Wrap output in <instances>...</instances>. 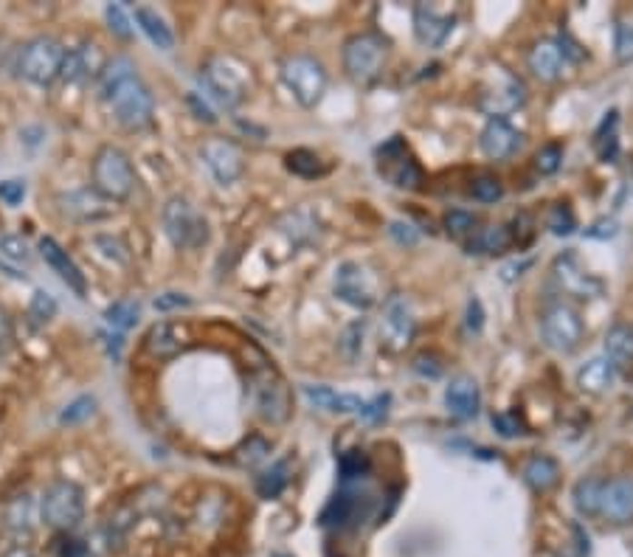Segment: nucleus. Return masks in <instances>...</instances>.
<instances>
[{
  "mask_svg": "<svg viewBox=\"0 0 633 557\" xmlns=\"http://www.w3.org/2000/svg\"><path fill=\"white\" fill-rule=\"evenodd\" d=\"M40 515L45 526H51L54 532L71 535L84 518V492L76 482L60 479L51 482L43 492L40 502Z\"/></svg>",
  "mask_w": 633,
  "mask_h": 557,
  "instance_id": "obj_3",
  "label": "nucleus"
},
{
  "mask_svg": "<svg viewBox=\"0 0 633 557\" xmlns=\"http://www.w3.org/2000/svg\"><path fill=\"white\" fill-rule=\"evenodd\" d=\"M189 104L194 107V113H197V119H206V122H217V115H214V113H212V110H209L206 104H200L194 94L189 96Z\"/></svg>",
  "mask_w": 633,
  "mask_h": 557,
  "instance_id": "obj_59",
  "label": "nucleus"
},
{
  "mask_svg": "<svg viewBox=\"0 0 633 557\" xmlns=\"http://www.w3.org/2000/svg\"><path fill=\"white\" fill-rule=\"evenodd\" d=\"M558 48H560V54H563V60L569 56L571 63H580L583 60V51H580V45L574 43L569 35H560V40H558Z\"/></svg>",
  "mask_w": 633,
  "mask_h": 557,
  "instance_id": "obj_56",
  "label": "nucleus"
},
{
  "mask_svg": "<svg viewBox=\"0 0 633 557\" xmlns=\"http://www.w3.org/2000/svg\"><path fill=\"white\" fill-rule=\"evenodd\" d=\"M287 169L299 178H319V174L327 172V166L321 164V158L315 155L312 150H293L287 153Z\"/></svg>",
  "mask_w": 633,
  "mask_h": 557,
  "instance_id": "obj_37",
  "label": "nucleus"
},
{
  "mask_svg": "<svg viewBox=\"0 0 633 557\" xmlns=\"http://www.w3.org/2000/svg\"><path fill=\"white\" fill-rule=\"evenodd\" d=\"M614 234H617L614 223H599L588 231V237H614Z\"/></svg>",
  "mask_w": 633,
  "mask_h": 557,
  "instance_id": "obj_60",
  "label": "nucleus"
},
{
  "mask_svg": "<svg viewBox=\"0 0 633 557\" xmlns=\"http://www.w3.org/2000/svg\"><path fill=\"white\" fill-rule=\"evenodd\" d=\"M104 15H107V23H110V32L116 35V37H122V40H130L133 37V28H130V20H127V15L122 12V6H107L104 9Z\"/></svg>",
  "mask_w": 633,
  "mask_h": 557,
  "instance_id": "obj_44",
  "label": "nucleus"
},
{
  "mask_svg": "<svg viewBox=\"0 0 633 557\" xmlns=\"http://www.w3.org/2000/svg\"><path fill=\"white\" fill-rule=\"evenodd\" d=\"M23 197H25L23 181H0V200H4L6 206H17V203H23Z\"/></svg>",
  "mask_w": 633,
  "mask_h": 557,
  "instance_id": "obj_49",
  "label": "nucleus"
},
{
  "mask_svg": "<svg viewBox=\"0 0 633 557\" xmlns=\"http://www.w3.org/2000/svg\"><path fill=\"white\" fill-rule=\"evenodd\" d=\"M414 369L422 374V377H430V380H437L442 374V363L434 358V355H417L414 358Z\"/></svg>",
  "mask_w": 633,
  "mask_h": 557,
  "instance_id": "obj_52",
  "label": "nucleus"
},
{
  "mask_svg": "<svg viewBox=\"0 0 633 557\" xmlns=\"http://www.w3.org/2000/svg\"><path fill=\"white\" fill-rule=\"evenodd\" d=\"M282 79L293 91L296 102L304 107H315L327 91V74L321 63H315L312 56H304V54L287 56L282 63Z\"/></svg>",
  "mask_w": 633,
  "mask_h": 557,
  "instance_id": "obj_8",
  "label": "nucleus"
},
{
  "mask_svg": "<svg viewBox=\"0 0 633 557\" xmlns=\"http://www.w3.org/2000/svg\"><path fill=\"white\" fill-rule=\"evenodd\" d=\"M371 510V502L366 495H358V492H350L343 490L338 492L332 502L327 504L324 515H321V523L324 526H338V530H343V526H352L358 523L361 518H366Z\"/></svg>",
  "mask_w": 633,
  "mask_h": 557,
  "instance_id": "obj_20",
  "label": "nucleus"
},
{
  "mask_svg": "<svg viewBox=\"0 0 633 557\" xmlns=\"http://www.w3.org/2000/svg\"><path fill=\"white\" fill-rule=\"evenodd\" d=\"M484 324V313H481V302L479 299H470L468 302V330L479 333Z\"/></svg>",
  "mask_w": 633,
  "mask_h": 557,
  "instance_id": "obj_58",
  "label": "nucleus"
},
{
  "mask_svg": "<svg viewBox=\"0 0 633 557\" xmlns=\"http://www.w3.org/2000/svg\"><path fill=\"white\" fill-rule=\"evenodd\" d=\"M0 251H4L15 262H25L28 259V245L20 243L17 237H4V240H0Z\"/></svg>",
  "mask_w": 633,
  "mask_h": 557,
  "instance_id": "obj_53",
  "label": "nucleus"
},
{
  "mask_svg": "<svg viewBox=\"0 0 633 557\" xmlns=\"http://www.w3.org/2000/svg\"><path fill=\"white\" fill-rule=\"evenodd\" d=\"M476 228V217L470 212H462V209H453L445 214V231L450 234V237L456 240H465L468 234H473Z\"/></svg>",
  "mask_w": 633,
  "mask_h": 557,
  "instance_id": "obj_40",
  "label": "nucleus"
},
{
  "mask_svg": "<svg viewBox=\"0 0 633 557\" xmlns=\"http://www.w3.org/2000/svg\"><path fill=\"white\" fill-rule=\"evenodd\" d=\"M287 482H291V476H287V462H279V464L271 467V471H265L262 476H256V492H259V498L271 502V498L282 495Z\"/></svg>",
  "mask_w": 633,
  "mask_h": 557,
  "instance_id": "obj_35",
  "label": "nucleus"
},
{
  "mask_svg": "<svg viewBox=\"0 0 633 557\" xmlns=\"http://www.w3.org/2000/svg\"><path fill=\"white\" fill-rule=\"evenodd\" d=\"M56 557H94V554H91V546L84 541L63 535L60 541H56Z\"/></svg>",
  "mask_w": 633,
  "mask_h": 557,
  "instance_id": "obj_47",
  "label": "nucleus"
},
{
  "mask_svg": "<svg viewBox=\"0 0 633 557\" xmlns=\"http://www.w3.org/2000/svg\"><path fill=\"white\" fill-rule=\"evenodd\" d=\"M512 243V234L507 225H490L476 234V240L470 245V254H501Z\"/></svg>",
  "mask_w": 633,
  "mask_h": 557,
  "instance_id": "obj_34",
  "label": "nucleus"
},
{
  "mask_svg": "<svg viewBox=\"0 0 633 557\" xmlns=\"http://www.w3.org/2000/svg\"><path fill=\"white\" fill-rule=\"evenodd\" d=\"M94 412H96V400L84 394V397H76V400L65 408V412L60 414V423H63V425H79V423L88 420Z\"/></svg>",
  "mask_w": 633,
  "mask_h": 557,
  "instance_id": "obj_39",
  "label": "nucleus"
},
{
  "mask_svg": "<svg viewBox=\"0 0 633 557\" xmlns=\"http://www.w3.org/2000/svg\"><path fill=\"white\" fill-rule=\"evenodd\" d=\"M453 23L456 17L450 12L430 4H420L414 12V32L422 45H440L453 32Z\"/></svg>",
  "mask_w": 633,
  "mask_h": 557,
  "instance_id": "obj_19",
  "label": "nucleus"
},
{
  "mask_svg": "<svg viewBox=\"0 0 633 557\" xmlns=\"http://www.w3.org/2000/svg\"><path fill=\"white\" fill-rule=\"evenodd\" d=\"M386 63V43L378 35H355L343 45V68L355 82L378 79Z\"/></svg>",
  "mask_w": 633,
  "mask_h": 557,
  "instance_id": "obj_10",
  "label": "nucleus"
},
{
  "mask_svg": "<svg viewBox=\"0 0 633 557\" xmlns=\"http://www.w3.org/2000/svg\"><path fill=\"white\" fill-rule=\"evenodd\" d=\"M552 274H555L558 284L566 293H571V296H578V299H591V296H597L599 287H602L597 279H591L588 274H583V268L578 265V259H574L571 254H563V256L555 259Z\"/></svg>",
  "mask_w": 633,
  "mask_h": 557,
  "instance_id": "obj_22",
  "label": "nucleus"
},
{
  "mask_svg": "<svg viewBox=\"0 0 633 557\" xmlns=\"http://www.w3.org/2000/svg\"><path fill=\"white\" fill-rule=\"evenodd\" d=\"M617 60L630 63L633 60V23L617 25Z\"/></svg>",
  "mask_w": 633,
  "mask_h": 557,
  "instance_id": "obj_46",
  "label": "nucleus"
},
{
  "mask_svg": "<svg viewBox=\"0 0 633 557\" xmlns=\"http://www.w3.org/2000/svg\"><path fill=\"white\" fill-rule=\"evenodd\" d=\"M135 23L141 25V32L153 40V45H158L161 51L175 48V35H172V28L166 25V20L158 12H153L147 6H138L135 9Z\"/></svg>",
  "mask_w": 633,
  "mask_h": 557,
  "instance_id": "obj_29",
  "label": "nucleus"
},
{
  "mask_svg": "<svg viewBox=\"0 0 633 557\" xmlns=\"http://www.w3.org/2000/svg\"><path fill=\"white\" fill-rule=\"evenodd\" d=\"M338 467H341V479L343 482H352V479H361L369 471V459H366L363 451H350V453L341 456Z\"/></svg>",
  "mask_w": 633,
  "mask_h": 557,
  "instance_id": "obj_41",
  "label": "nucleus"
},
{
  "mask_svg": "<svg viewBox=\"0 0 633 557\" xmlns=\"http://www.w3.org/2000/svg\"><path fill=\"white\" fill-rule=\"evenodd\" d=\"M335 296L352 307L366 310L378 302L375 279H371V274L363 265H358V262H343L335 271Z\"/></svg>",
  "mask_w": 633,
  "mask_h": 557,
  "instance_id": "obj_14",
  "label": "nucleus"
},
{
  "mask_svg": "<svg viewBox=\"0 0 633 557\" xmlns=\"http://www.w3.org/2000/svg\"><path fill=\"white\" fill-rule=\"evenodd\" d=\"M143 346H147V352L155 361L178 358L181 352L192 346V327L186 321H158V324L150 327L147 338H143Z\"/></svg>",
  "mask_w": 633,
  "mask_h": 557,
  "instance_id": "obj_15",
  "label": "nucleus"
},
{
  "mask_svg": "<svg viewBox=\"0 0 633 557\" xmlns=\"http://www.w3.org/2000/svg\"><path fill=\"white\" fill-rule=\"evenodd\" d=\"M524 268H529V259H524V262H515V265H507L504 268V279H515V276H521V271Z\"/></svg>",
  "mask_w": 633,
  "mask_h": 557,
  "instance_id": "obj_61",
  "label": "nucleus"
},
{
  "mask_svg": "<svg viewBox=\"0 0 633 557\" xmlns=\"http://www.w3.org/2000/svg\"><path fill=\"white\" fill-rule=\"evenodd\" d=\"M378 169H381L383 178L397 189H417L422 184V172L400 138H391L389 144H383L378 150Z\"/></svg>",
  "mask_w": 633,
  "mask_h": 557,
  "instance_id": "obj_12",
  "label": "nucleus"
},
{
  "mask_svg": "<svg viewBox=\"0 0 633 557\" xmlns=\"http://www.w3.org/2000/svg\"><path fill=\"white\" fill-rule=\"evenodd\" d=\"M543 338H546V346L555 349V352L578 349V343L583 338L580 315L574 313L571 307H566V304L549 307L543 315Z\"/></svg>",
  "mask_w": 633,
  "mask_h": 557,
  "instance_id": "obj_13",
  "label": "nucleus"
},
{
  "mask_svg": "<svg viewBox=\"0 0 633 557\" xmlns=\"http://www.w3.org/2000/svg\"><path fill=\"white\" fill-rule=\"evenodd\" d=\"M138 315H141V307L135 299H119V302H113L107 310H104V321L107 324L116 330L119 335L133 330L138 324Z\"/></svg>",
  "mask_w": 633,
  "mask_h": 557,
  "instance_id": "obj_33",
  "label": "nucleus"
},
{
  "mask_svg": "<svg viewBox=\"0 0 633 557\" xmlns=\"http://www.w3.org/2000/svg\"><path fill=\"white\" fill-rule=\"evenodd\" d=\"M363 335V321H355L352 327H347V333H343V341H341V346H343V352H347L350 358H355L358 355V349H361V338Z\"/></svg>",
  "mask_w": 633,
  "mask_h": 557,
  "instance_id": "obj_51",
  "label": "nucleus"
},
{
  "mask_svg": "<svg viewBox=\"0 0 633 557\" xmlns=\"http://www.w3.org/2000/svg\"><path fill=\"white\" fill-rule=\"evenodd\" d=\"M493 425L501 436H515V433H521V423H518L515 414H493Z\"/></svg>",
  "mask_w": 633,
  "mask_h": 557,
  "instance_id": "obj_54",
  "label": "nucleus"
},
{
  "mask_svg": "<svg viewBox=\"0 0 633 557\" xmlns=\"http://www.w3.org/2000/svg\"><path fill=\"white\" fill-rule=\"evenodd\" d=\"M617 369L611 366L608 358H591L580 372H578V386L588 394H602L614 386Z\"/></svg>",
  "mask_w": 633,
  "mask_h": 557,
  "instance_id": "obj_28",
  "label": "nucleus"
},
{
  "mask_svg": "<svg viewBox=\"0 0 633 557\" xmlns=\"http://www.w3.org/2000/svg\"><path fill=\"white\" fill-rule=\"evenodd\" d=\"M4 557H37V554H35L32 549H28V546H20V543H17V546L6 549V552H4Z\"/></svg>",
  "mask_w": 633,
  "mask_h": 557,
  "instance_id": "obj_62",
  "label": "nucleus"
},
{
  "mask_svg": "<svg viewBox=\"0 0 633 557\" xmlns=\"http://www.w3.org/2000/svg\"><path fill=\"white\" fill-rule=\"evenodd\" d=\"M414 327L417 321L411 302L406 296H391L381 318V346H386L389 352H402L414 338Z\"/></svg>",
  "mask_w": 633,
  "mask_h": 557,
  "instance_id": "obj_11",
  "label": "nucleus"
},
{
  "mask_svg": "<svg viewBox=\"0 0 633 557\" xmlns=\"http://www.w3.org/2000/svg\"><path fill=\"white\" fill-rule=\"evenodd\" d=\"M153 304L161 313H172V310H181V307H192V299L183 296V293H163V296H158Z\"/></svg>",
  "mask_w": 633,
  "mask_h": 557,
  "instance_id": "obj_50",
  "label": "nucleus"
},
{
  "mask_svg": "<svg viewBox=\"0 0 633 557\" xmlns=\"http://www.w3.org/2000/svg\"><path fill=\"white\" fill-rule=\"evenodd\" d=\"M560 161H563V150H560L558 144H546V146H540L538 155H535V166H538V172H540V174H552V172H558Z\"/></svg>",
  "mask_w": 633,
  "mask_h": 557,
  "instance_id": "obj_43",
  "label": "nucleus"
},
{
  "mask_svg": "<svg viewBox=\"0 0 633 557\" xmlns=\"http://www.w3.org/2000/svg\"><path fill=\"white\" fill-rule=\"evenodd\" d=\"M200 155H203L206 166L212 169V174L220 184H234L242 174V169H245L240 146L234 141H228V138L203 141V146H200Z\"/></svg>",
  "mask_w": 633,
  "mask_h": 557,
  "instance_id": "obj_16",
  "label": "nucleus"
},
{
  "mask_svg": "<svg viewBox=\"0 0 633 557\" xmlns=\"http://www.w3.org/2000/svg\"><path fill=\"white\" fill-rule=\"evenodd\" d=\"M91 181L94 192L104 200H127L135 189V169L124 150L113 144H104L96 150L91 161Z\"/></svg>",
  "mask_w": 633,
  "mask_h": 557,
  "instance_id": "obj_2",
  "label": "nucleus"
},
{
  "mask_svg": "<svg viewBox=\"0 0 633 557\" xmlns=\"http://www.w3.org/2000/svg\"><path fill=\"white\" fill-rule=\"evenodd\" d=\"M268 453H271V445L265 443V439H262V436H251L248 443H242V445L234 451V459H237V464H242V467H253V464L262 462Z\"/></svg>",
  "mask_w": 633,
  "mask_h": 557,
  "instance_id": "obj_38",
  "label": "nucleus"
},
{
  "mask_svg": "<svg viewBox=\"0 0 633 557\" xmlns=\"http://www.w3.org/2000/svg\"><path fill=\"white\" fill-rule=\"evenodd\" d=\"M60 212L71 220H104L113 214V206L110 200H104L102 194L91 192V189H79V192H71V194H63L60 197Z\"/></svg>",
  "mask_w": 633,
  "mask_h": 557,
  "instance_id": "obj_21",
  "label": "nucleus"
},
{
  "mask_svg": "<svg viewBox=\"0 0 633 557\" xmlns=\"http://www.w3.org/2000/svg\"><path fill=\"white\" fill-rule=\"evenodd\" d=\"M558 476H560V471H558L555 459H549V456H532L524 464V482L538 492L552 490L558 484Z\"/></svg>",
  "mask_w": 633,
  "mask_h": 557,
  "instance_id": "obj_31",
  "label": "nucleus"
},
{
  "mask_svg": "<svg viewBox=\"0 0 633 557\" xmlns=\"http://www.w3.org/2000/svg\"><path fill=\"white\" fill-rule=\"evenodd\" d=\"M161 220L169 243L175 248L194 251L209 243V223L186 197H169L161 212Z\"/></svg>",
  "mask_w": 633,
  "mask_h": 557,
  "instance_id": "obj_4",
  "label": "nucleus"
},
{
  "mask_svg": "<svg viewBox=\"0 0 633 557\" xmlns=\"http://www.w3.org/2000/svg\"><path fill=\"white\" fill-rule=\"evenodd\" d=\"M518 141H521V135H518L504 119H490L481 133V150L487 158L501 161V158H509L515 153Z\"/></svg>",
  "mask_w": 633,
  "mask_h": 557,
  "instance_id": "obj_25",
  "label": "nucleus"
},
{
  "mask_svg": "<svg viewBox=\"0 0 633 557\" xmlns=\"http://www.w3.org/2000/svg\"><path fill=\"white\" fill-rule=\"evenodd\" d=\"M389 231H391V237H394L397 243H406V245H414V243H417V231H414L411 225L391 223V225H389Z\"/></svg>",
  "mask_w": 633,
  "mask_h": 557,
  "instance_id": "obj_57",
  "label": "nucleus"
},
{
  "mask_svg": "<svg viewBox=\"0 0 633 557\" xmlns=\"http://www.w3.org/2000/svg\"><path fill=\"white\" fill-rule=\"evenodd\" d=\"M40 254H43V259L48 262V268L60 276L79 299H84V293H88V282H84V274L79 271V265L76 262L68 256V251L56 243V240H51V237H43L40 240Z\"/></svg>",
  "mask_w": 633,
  "mask_h": 557,
  "instance_id": "obj_18",
  "label": "nucleus"
},
{
  "mask_svg": "<svg viewBox=\"0 0 633 557\" xmlns=\"http://www.w3.org/2000/svg\"><path fill=\"white\" fill-rule=\"evenodd\" d=\"M473 197L479 200V203H496V200H501V194H504V189H501V184L496 181V178H479L476 184H473Z\"/></svg>",
  "mask_w": 633,
  "mask_h": 557,
  "instance_id": "obj_45",
  "label": "nucleus"
},
{
  "mask_svg": "<svg viewBox=\"0 0 633 557\" xmlns=\"http://www.w3.org/2000/svg\"><path fill=\"white\" fill-rule=\"evenodd\" d=\"M599 479H583L574 484V507L580 515H599Z\"/></svg>",
  "mask_w": 633,
  "mask_h": 557,
  "instance_id": "obj_36",
  "label": "nucleus"
},
{
  "mask_svg": "<svg viewBox=\"0 0 633 557\" xmlns=\"http://www.w3.org/2000/svg\"><path fill=\"white\" fill-rule=\"evenodd\" d=\"M99 91L122 127L141 130L153 122L155 99L150 94V87L135 74V65L127 56H113V60H107L99 76Z\"/></svg>",
  "mask_w": 633,
  "mask_h": 557,
  "instance_id": "obj_1",
  "label": "nucleus"
},
{
  "mask_svg": "<svg viewBox=\"0 0 633 557\" xmlns=\"http://www.w3.org/2000/svg\"><path fill=\"white\" fill-rule=\"evenodd\" d=\"M107 60L104 54L96 43H84L74 51H68V60H65V68H63V76L71 79V82H91V79H99L102 71H104Z\"/></svg>",
  "mask_w": 633,
  "mask_h": 557,
  "instance_id": "obj_23",
  "label": "nucleus"
},
{
  "mask_svg": "<svg viewBox=\"0 0 633 557\" xmlns=\"http://www.w3.org/2000/svg\"><path fill=\"white\" fill-rule=\"evenodd\" d=\"M28 315H32L37 324H48V321L56 315V302L48 296L45 290H37L35 293V299H32V304H28Z\"/></svg>",
  "mask_w": 633,
  "mask_h": 557,
  "instance_id": "obj_42",
  "label": "nucleus"
},
{
  "mask_svg": "<svg viewBox=\"0 0 633 557\" xmlns=\"http://www.w3.org/2000/svg\"><path fill=\"white\" fill-rule=\"evenodd\" d=\"M599 515L611 523H633V479L617 476L599 487Z\"/></svg>",
  "mask_w": 633,
  "mask_h": 557,
  "instance_id": "obj_17",
  "label": "nucleus"
},
{
  "mask_svg": "<svg viewBox=\"0 0 633 557\" xmlns=\"http://www.w3.org/2000/svg\"><path fill=\"white\" fill-rule=\"evenodd\" d=\"M304 394L310 403H315L319 408H327V412H335V414H361L363 412V400L355 394H338L327 386H304Z\"/></svg>",
  "mask_w": 633,
  "mask_h": 557,
  "instance_id": "obj_27",
  "label": "nucleus"
},
{
  "mask_svg": "<svg viewBox=\"0 0 633 557\" xmlns=\"http://www.w3.org/2000/svg\"><path fill=\"white\" fill-rule=\"evenodd\" d=\"M65 60H68V48L54 40V37H35L28 40L20 51V74L35 82L40 87H48L54 85L56 79L63 76V68H65Z\"/></svg>",
  "mask_w": 633,
  "mask_h": 557,
  "instance_id": "obj_5",
  "label": "nucleus"
},
{
  "mask_svg": "<svg viewBox=\"0 0 633 557\" xmlns=\"http://www.w3.org/2000/svg\"><path fill=\"white\" fill-rule=\"evenodd\" d=\"M32 498H28L25 492L23 495H15L12 502L4 507V523H6V530L15 532V535H23L32 530Z\"/></svg>",
  "mask_w": 633,
  "mask_h": 557,
  "instance_id": "obj_32",
  "label": "nucleus"
},
{
  "mask_svg": "<svg viewBox=\"0 0 633 557\" xmlns=\"http://www.w3.org/2000/svg\"><path fill=\"white\" fill-rule=\"evenodd\" d=\"M606 358L614 369L633 363V330L628 324H617L606 335Z\"/></svg>",
  "mask_w": 633,
  "mask_h": 557,
  "instance_id": "obj_30",
  "label": "nucleus"
},
{
  "mask_svg": "<svg viewBox=\"0 0 633 557\" xmlns=\"http://www.w3.org/2000/svg\"><path fill=\"white\" fill-rule=\"evenodd\" d=\"M251 397L259 417H265L268 423H284L291 414V389L271 366H259L251 372Z\"/></svg>",
  "mask_w": 633,
  "mask_h": 557,
  "instance_id": "obj_7",
  "label": "nucleus"
},
{
  "mask_svg": "<svg viewBox=\"0 0 633 557\" xmlns=\"http://www.w3.org/2000/svg\"><path fill=\"white\" fill-rule=\"evenodd\" d=\"M0 341H4V338H0ZM0 352H4V343H0Z\"/></svg>",
  "mask_w": 633,
  "mask_h": 557,
  "instance_id": "obj_63",
  "label": "nucleus"
},
{
  "mask_svg": "<svg viewBox=\"0 0 633 557\" xmlns=\"http://www.w3.org/2000/svg\"><path fill=\"white\" fill-rule=\"evenodd\" d=\"M386 405H389V397L383 394V397H378V400H371V403H363V412H361V417L363 420H381L383 414H386Z\"/></svg>",
  "mask_w": 633,
  "mask_h": 557,
  "instance_id": "obj_55",
  "label": "nucleus"
},
{
  "mask_svg": "<svg viewBox=\"0 0 633 557\" xmlns=\"http://www.w3.org/2000/svg\"><path fill=\"white\" fill-rule=\"evenodd\" d=\"M527 102V87L521 79H515L512 74H507L504 68H493L487 82L481 85L479 94V107L493 115V119H501V115L518 110Z\"/></svg>",
  "mask_w": 633,
  "mask_h": 557,
  "instance_id": "obj_9",
  "label": "nucleus"
},
{
  "mask_svg": "<svg viewBox=\"0 0 633 557\" xmlns=\"http://www.w3.org/2000/svg\"><path fill=\"white\" fill-rule=\"evenodd\" d=\"M529 71L540 82H555L560 76V71H563V54H560L558 43L540 40L529 54Z\"/></svg>",
  "mask_w": 633,
  "mask_h": 557,
  "instance_id": "obj_26",
  "label": "nucleus"
},
{
  "mask_svg": "<svg viewBox=\"0 0 633 557\" xmlns=\"http://www.w3.org/2000/svg\"><path fill=\"white\" fill-rule=\"evenodd\" d=\"M549 228L558 234V237H563V234H571L574 231V214L566 206H555L549 212Z\"/></svg>",
  "mask_w": 633,
  "mask_h": 557,
  "instance_id": "obj_48",
  "label": "nucleus"
},
{
  "mask_svg": "<svg viewBox=\"0 0 633 557\" xmlns=\"http://www.w3.org/2000/svg\"><path fill=\"white\" fill-rule=\"evenodd\" d=\"M200 85H203V91L220 104L237 107L251 91V74L245 71V65L234 63L232 56H214V60H209V65L200 71Z\"/></svg>",
  "mask_w": 633,
  "mask_h": 557,
  "instance_id": "obj_6",
  "label": "nucleus"
},
{
  "mask_svg": "<svg viewBox=\"0 0 633 557\" xmlns=\"http://www.w3.org/2000/svg\"><path fill=\"white\" fill-rule=\"evenodd\" d=\"M445 405L448 412L459 420H470L479 414L481 405V394H479V383L468 374H459L450 380V386L445 389Z\"/></svg>",
  "mask_w": 633,
  "mask_h": 557,
  "instance_id": "obj_24",
  "label": "nucleus"
}]
</instances>
